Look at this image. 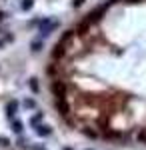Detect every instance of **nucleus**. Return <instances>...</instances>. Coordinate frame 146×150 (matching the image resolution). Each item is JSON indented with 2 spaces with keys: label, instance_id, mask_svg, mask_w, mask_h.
I'll use <instances>...</instances> for the list:
<instances>
[{
  "label": "nucleus",
  "instance_id": "9b49d317",
  "mask_svg": "<svg viewBox=\"0 0 146 150\" xmlns=\"http://www.w3.org/2000/svg\"><path fill=\"white\" fill-rule=\"evenodd\" d=\"M28 88H30L34 94L38 92V82H36V78H30V82H28Z\"/></svg>",
  "mask_w": 146,
  "mask_h": 150
},
{
  "label": "nucleus",
  "instance_id": "39448f33",
  "mask_svg": "<svg viewBox=\"0 0 146 150\" xmlns=\"http://www.w3.org/2000/svg\"><path fill=\"white\" fill-rule=\"evenodd\" d=\"M20 106H22L26 112H34V110H38V102L34 100L32 96H26L24 100H20Z\"/></svg>",
  "mask_w": 146,
  "mask_h": 150
},
{
  "label": "nucleus",
  "instance_id": "423d86ee",
  "mask_svg": "<svg viewBox=\"0 0 146 150\" xmlns=\"http://www.w3.org/2000/svg\"><path fill=\"white\" fill-rule=\"evenodd\" d=\"M10 128H12V132L16 134V136H22L24 134V124H22V120L16 116V118H10Z\"/></svg>",
  "mask_w": 146,
  "mask_h": 150
},
{
  "label": "nucleus",
  "instance_id": "0eeeda50",
  "mask_svg": "<svg viewBox=\"0 0 146 150\" xmlns=\"http://www.w3.org/2000/svg\"><path fill=\"white\" fill-rule=\"evenodd\" d=\"M42 48H44V38H40V36H38V38L30 40V50H32L34 54H38Z\"/></svg>",
  "mask_w": 146,
  "mask_h": 150
},
{
  "label": "nucleus",
  "instance_id": "dca6fc26",
  "mask_svg": "<svg viewBox=\"0 0 146 150\" xmlns=\"http://www.w3.org/2000/svg\"><path fill=\"white\" fill-rule=\"evenodd\" d=\"M4 32H6V30H4V28H2V24H0V34H4Z\"/></svg>",
  "mask_w": 146,
  "mask_h": 150
},
{
  "label": "nucleus",
  "instance_id": "7ed1b4c3",
  "mask_svg": "<svg viewBox=\"0 0 146 150\" xmlns=\"http://www.w3.org/2000/svg\"><path fill=\"white\" fill-rule=\"evenodd\" d=\"M32 130L40 136V138H48V136H52V126H48V124H44V122H40V124L34 126Z\"/></svg>",
  "mask_w": 146,
  "mask_h": 150
},
{
  "label": "nucleus",
  "instance_id": "9d476101",
  "mask_svg": "<svg viewBox=\"0 0 146 150\" xmlns=\"http://www.w3.org/2000/svg\"><path fill=\"white\" fill-rule=\"evenodd\" d=\"M54 96H64V84H60V82H54Z\"/></svg>",
  "mask_w": 146,
  "mask_h": 150
},
{
  "label": "nucleus",
  "instance_id": "f8f14e48",
  "mask_svg": "<svg viewBox=\"0 0 146 150\" xmlns=\"http://www.w3.org/2000/svg\"><path fill=\"white\" fill-rule=\"evenodd\" d=\"M12 142H10V138H6V136H0V146L2 148H8Z\"/></svg>",
  "mask_w": 146,
  "mask_h": 150
},
{
  "label": "nucleus",
  "instance_id": "ddd939ff",
  "mask_svg": "<svg viewBox=\"0 0 146 150\" xmlns=\"http://www.w3.org/2000/svg\"><path fill=\"white\" fill-rule=\"evenodd\" d=\"M84 2H86V0H72V6H74V8H80Z\"/></svg>",
  "mask_w": 146,
  "mask_h": 150
},
{
  "label": "nucleus",
  "instance_id": "f3484780",
  "mask_svg": "<svg viewBox=\"0 0 146 150\" xmlns=\"http://www.w3.org/2000/svg\"><path fill=\"white\" fill-rule=\"evenodd\" d=\"M2 2H8V0H2Z\"/></svg>",
  "mask_w": 146,
  "mask_h": 150
},
{
  "label": "nucleus",
  "instance_id": "f03ea898",
  "mask_svg": "<svg viewBox=\"0 0 146 150\" xmlns=\"http://www.w3.org/2000/svg\"><path fill=\"white\" fill-rule=\"evenodd\" d=\"M18 110H20V100L12 98V100L6 102V116H8V120L10 118H16L18 116Z\"/></svg>",
  "mask_w": 146,
  "mask_h": 150
},
{
  "label": "nucleus",
  "instance_id": "f257e3e1",
  "mask_svg": "<svg viewBox=\"0 0 146 150\" xmlns=\"http://www.w3.org/2000/svg\"><path fill=\"white\" fill-rule=\"evenodd\" d=\"M56 28H58L56 18H48V16H46V18H40V20H38V36H40V38H48Z\"/></svg>",
  "mask_w": 146,
  "mask_h": 150
},
{
  "label": "nucleus",
  "instance_id": "4468645a",
  "mask_svg": "<svg viewBox=\"0 0 146 150\" xmlns=\"http://www.w3.org/2000/svg\"><path fill=\"white\" fill-rule=\"evenodd\" d=\"M6 18H8V12H4V10H0V24L4 22V20H6Z\"/></svg>",
  "mask_w": 146,
  "mask_h": 150
},
{
  "label": "nucleus",
  "instance_id": "6e6552de",
  "mask_svg": "<svg viewBox=\"0 0 146 150\" xmlns=\"http://www.w3.org/2000/svg\"><path fill=\"white\" fill-rule=\"evenodd\" d=\"M12 40H14V34H10V32H4V34H0V50L6 46V44H10Z\"/></svg>",
  "mask_w": 146,
  "mask_h": 150
},
{
  "label": "nucleus",
  "instance_id": "20e7f679",
  "mask_svg": "<svg viewBox=\"0 0 146 150\" xmlns=\"http://www.w3.org/2000/svg\"><path fill=\"white\" fill-rule=\"evenodd\" d=\"M44 120V112L38 108V110H34V112H30V118H28V124H30V128H34V126H38L40 122Z\"/></svg>",
  "mask_w": 146,
  "mask_h": 150
},
{
  "label": "nucleus",
  "instance_id": "1a4fd4ad",
  "mask_svg": "<svg viewBox=\"0 0 146 150\" xmlns=\"http://www.w3.org/2000/svg\"><path fill=\"white\" fill-rule=\"evenodd\" d=\"M18 4H20L22 12H30L34 8V0H18Z\"/></svg>",
  "mask_w": 146,
  "mask_h": 150
},
{
  "label": "nucleus",
  "instance_id": "2eb2a0df",
  "mask_svg": "<svg viewBox=\"0 0 146 150\" xmlns=\"http://www.w3.org/2000/svg\"><path fill=\"white\" fill-rule=\"evenodd\" d=\"M28 148H30V150H46V146H38V144H30Z\"/></svg>",
  "mask_w": 146,
  "mask_h": 150
}]
</instances>
